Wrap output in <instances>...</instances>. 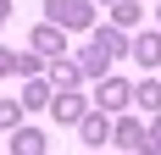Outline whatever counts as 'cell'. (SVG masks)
<instances>
[{"mask_svg":"<svg viewBox=\"0 0 161 155\" xmlns=\"http://www.w3.org/2000/svg\"><path fill=\"white\" fill-rule=\"evenodd\" d=\"M83 139H89V144L106 139V116H89V122H83Z\"/></svg>","mask_w":161,"mask_h":155,"instance_id":"obj_1","label":"cell"}]
</instances>
